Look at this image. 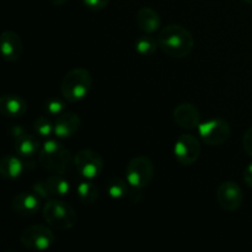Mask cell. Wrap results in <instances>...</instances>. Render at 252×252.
Returning <instances> with one entry per match:
<instances>
[{"instance_id": "1", "label": "cell", "mask_w": 252, "mask_h": 252, "mask_svg": "<svg viewBox=\"0 0 252 252\" xmlns=\"http://www.w3.org/2000/svg\"><path fill=\"white\" fill-rule=\"evenodd\" d=\"M157 41L162 53L175 59L186 58L194 48V38L191 31L177 24L162 27L158 33Z\"/></svg>"}, {"instance_id": "2", "label": "cell", "mask_w": 252, "mask_h": 252, "mask_svg": "<svg viewBox=\"0 0 252 252\" xmlns=\"http://www.w3.org/2000/svg\"><path fill=\"white\" fill-rule=\"evenodd\" d=\"M39 165L52 174L65 175L74 165V157L68 148L57 140H47L38 154Z\"/></svg>"}, {"instance_id": "3", "label": "cell", "mask_w": 252, "mask_h": 252, "mask_svg": "<svg viewBox=\"0 0 252 252\" xmlns=\"http://www.w3.org/2000/svg\"><path fill=\"white\" fill-rule=\"evenodd\" d=\"M44 221L57 230H70L78 223V214L71 204L57 198H49L42 209Z\"/></svg>"}, {"instance_id": "4", "label": "cell", "mask_w": 252, "mask_h": 252, "mask_svg": "<svg viewBox=\"0 0 252 252\" xmlns=\"http://www.w3.org/2000/svg\"><path fill=\"white\" fill-rule=\"evenodd\" d=\"M93 86V76L85 68H74L64 75L61 84L62 96L68 102H79L89 95Z\"/></svg>"}, {"instance_id": "5", "label": "cell", "mask_w": 252, "mask_h": 252, "mask_svg": "<svg viewBox=\"0 0 252 252\" xmlns=\"http://www.w3.org/2000/svg\"><path fill=\"white\" fill-rule=\"evenodd\" d=\"M20 243L26 250L42 252L48 250L54 245L56 235L48 226L33 224V225L27 226L21 231Z\"/></svg>"}, {"instance_id": "6", "label": "cell", "mask_w": 252, "mask_h": 252, "mask_svg": "<svg viewBox=\"0 0 252 252\" xmlns=\"http://www.w3.org/2000/svg\"><path fill=\"white\" fill-rule=\"evenodd\" d=\"M154 162L145 155L134 157L127 165L126 180L135 189H145L154 179Z\"/></svg>"}, {"instance_id": "7", "label": "cell", "mask_w": 252, "mask_h": 252, "mask_svg": "<svg viewBox=\"0 0 252 252\" xmlns=\"http://www.w3.org/2000/svg\"><path fill=\"white\" fill-rule=\"evenodd\" d=\"M197 129L202 142L211 147L223 145L224 143L228 142L231 134L230 125L223 118H212L206 122H202Z\"/></svg>"}, {"instance_id": "8", "label": "cell", "mask_w": 252, "mask_h": 252, "mask_svg": "<svg viewBox=\"0 0 252 252\" xmlns=\"http://www.w3.org/2000/svg\"><path fill=\"white\" fill-rule=\"evenodd\" d=\"M74 166L83 179L94 180L102 174L105 161L100 153L93 149H83L74 155Z\"/></svg>"}, {"instance_id": "9", "label": "cell", "mask_w": 252, "mask_h": 252, "mask_svg": "<svg viewBox=\"0 0 252 252\" xmlns=\"http://www.w3.org/2000/svg\"><path fill=\"white\" fill-rule=\"evenodd\" d=\"M201 142L196 135L181 134L175 143V158L184 166L193 165L201 157Z\"/></svg>"}, {"instance_id": "10", "label": "cell", "mask_w": 252, "mask_h": 252, "mask_svg": "<svg viewBox=\"0 0 252 252\" xmlns=\"http://www.w3.org/2000/svg\"><path fill=\"white\" fill-rule=\"evenodd\" d=\"M32 189L41 198H57L66 196L70 192V182L64 175L52 174L42 181L36 182Z\"/></svg>"}, {"instance_id": "11", "label": "cell", "mask_w": 252, "mask_h": 252, "mask_svg": "<svg viewBox=\"0 0 252 252\" xmlns=\"http://www.w3.org/2000/svg\"><path fill=\"white\" fill-rule=\"evenodd\" d=\"M216 198L219 207L225 212H236L244 202L241 187L234 181H224L218 186Z\"/></svg>"}, {"instance_id": "12", "label": "cell", "mask_w": 252, "mask_h": 252, "mask_svg": "<svg viewBox=\"0 0 252 252\" xmlns=\"http://www.w3.org/2000/svg\"><path fill=\"white\" fill-rule=\"evenodd\" d=\"M10 207L17 216L33 217L41 209V197L36 192H20L12 197Z\"/></svg>"}, {"instance_id": "13", "label": "cell", "mask_w": 252, "mask_h": 252, "mask_svg": "<svg viewBox=\"0 0 252 252\" xmlns=\"http://www.w3.org/2000/svg\"><path fill=\"white\" fill-rule=\"evenodd\" d=\"M174 121L180 128L186 130L197 129L201 125V111L191 102H182L175 107Z\"/></svg>"}, {"instance_id": "14", "label": "cell", "mask_w": 252, "mask_h": 252, "mask_svg": "<svg viewBox=\"0 0 252 252\" xmlns=\"http://www.w3.org/2000/svg\"><path fill=\"white\" fill-rule=\"evenodd\" d=\"M81 128V120L76 113L64 111L54 121V134L59 139L74 137Z\"/></svg>"}, {"instance_id": "15", "label": "cell", "mask_w": 252, "mask_h": 252, "mask_svg": "<svg viewBox=\"0 0 252 252\" xmlns=\"http://www.w3.org/2000/svg\"><path fill=\"white\" fill-rule=\"evenodd\" d=\"M0 48H1L2 58L5 61L14 63L22 57L24 53V44L19 33L14 31H4L0 38Z\"/></svg>"}, {"instance_id": "16", "label": "cell", "mask_w": 252, "mask_h": 252, "mask_svg": "<svg viewBox=\"0 0 252 252\" xmlns=\"http://www.w3.org/2000/svg\"><path fill=\"white\" fill-rule=\"evenodd\" d=\"M26 111L27 103L21 96L15 94H5L0 98V112L4 117L16 120L25 116Z\"/></svg>"}, {"instance_id": "17", "label": "cell", "mask_w": 252, "mask_h": 252, "mask_svg": "<svg viewBox=\"0 0 252 252\" xmlns=\"http://www.w3.org/2000/svg\"><path fill=\"white\" fill-rule=\"evenodd\" d=\"M135 22L137 26L143 33L152 34L160 29L161 19H160L159 12L155 9L149 6H143L138 10L135 15Z\"/></svg>"}, {"instance_id": "18", "label": "cell", "mask_w": 252, "mask_h": 252, "mask_svg": "<svg viewBox=\"0 0 252 252\" xmlns=\"http://www.w3.org/2000/svg\"><path fill=\"white\" fill-rule=\"evenodd\" d=\"M25 164L20 155H5L0 162V176L6 181H14L19 179L24 172Z\"/></svg>"}, {"instance_id": "19", "label": "cell", "mask_w": 252, "mask_h": 252, "mask_svg": "<svg viewBox=\"0 0 252 252\" xmlns=\"http://www.w3.org/2000/svg\"><path fill=\"white\" fill-rule=\"evenodd\" d=\"M42 145L39 144L38 139L34 135L29 133H22L21 135L15 138L14 149L17 155L21 158H32L34 155L39 154Z\"/></svg>"}, {"instance_id": "20", "label": "cell", "mask_w": 252, "mask_h": 252, "mask_svg": "<svg viewBox=\"0 0 252 252\" xmlns=\"http://www.w3.org/2000/svg\"><path fill=\"white\" fill-rule=\"evenodd\" d=\"M106 189L113 199H129L130 193L133 191V186H130L127 180H123L118 176H112L107 180Z\"/></svg>"}, {"instance_id": "21", "label": "cell", "mask_w": 252, "mask_h": 252, "mask_svg": "<svg viewBox=\"0 0 252 252\" xmlns=\"http://www.w3.org/2000/svg\"><path fill=\"white\" fill-rule=\"evenodd\" d=\"M76 194L81 203L85 206H91V204H95L100 197V189L97 185L93 182V180H86L78 185Z\"/></svg>"}, {"instance_id": "22", "label": "cell", "mask_w": 252, "mask_h": 252, "mask_svg": "<svg viewBox=\"0 0 252 252\" xmlns=\"http://www.w3.org/2000/svg\"><path fill=\"white\" fill-rule=\"evenodd\" d=\"M158 47L159 46H158L157 39L153 38L152 36H149V34L147 33H145L144 36H140L139 38L135 41V44H134L135 52L143 57H148L154 54Z\"/></svg>"}, {"instance_id": "23", "label": "cell", "mask_w": 252, "mask_h": 252, "mask_svg": "<svg viewBox=\"0 0 252 252\" xmlns=\"http://www.w3.org/2000/svg\"><path fill=\"white\" fill-rule=\"evenodd\" d=\"M33 130L42 138H48L54 134V123L47 116H39L33 122Z\"/></svg>"}, {"instance_id": "24", "label": "cell", "mask_w": 252, "mask_h": 252, "mask_svg": "<svg viewBox=\"0 0 252 252\" xmlns=\"http://www.w3.org/2000/svg\"><path fill=\"white\" fill-rule=\"evenodd\" d=\"M65 102L61 98L51 97L47 98L43 103V110L49 116H59L65 111Z\"/></svg>"}, {"instance_id": "25", "label": "cell", "mask_w": 252, "mask_h": 252, "mask_svg": "<svg viewBox=\"0 0 252 252\" xmlns=\"http://www.w3.org/2000/svg\"><path fill=\"white\" fill-rule=\"evenodd\" d=\"M84 5L93 11H101L108 6L110 0H83Z\"/></svg>"}, {"instance_id": "26", "label": "cell", "mask_w": 252, "mask_h": 252, "mask_svg": "<svg viewBox=\"0 0 252 252\" xmlns=\"http://www.w3.org/2000/svg\"><path fill=\"white\" fill-rule=\"evenodd\" d=\"M243 148L248 155L252 158V126L244 133L243 137Z\"/></svg>"}, {"instance_id": "27", "label": "cell", "mask_w": 252, "mask_h": 252, "mask_svg": "<svg viewBox=\"0 0 252 252\" xmlns=\"http://www.w3.org/2000/svg\"><path fill=\"white\" fill-rule=\"evenodd\" d=\"M244 182L246 184V186L252 189V162L244 170Z\"/></svg>"}, {"instance_id": "28", "label": "cell", "mask_w": 252, "mask_h": 252, "mask_svg": "<svg viewBox=\"0 0 252 252\" xmlns=\"http://www.w3.org/2000/svg\"><path fill=\"white\" fill-rule=\"evenodd\" d=\"M22 133H25V129L22 127H19V126H14V127L10 128V134H11L14 138L19 137V135H21Z\"/></svg>"}, {"instance_id": "29", "label": "cell", "mask_w": 252, "mask_h": 252, "mask_svg": "<svg viewBox=\"0 0 252 252\" xmlns=\"http://www.w3.org/2000/svg\"><path fill=\"white\" fill-rule=\"evenodd\" d=\"M48 1L51 2V4L53 5V6H62V5L65 4V2L68 1V0H48Z\"/></svg>"}, {"instance_id": "30", "label": "cell", "mask_w": 252, "mask_h": 252, "mask_svg": "<svg viewBox=\"0 0 252 252\" xmlns=\"http://www.w3.org/2000/svg\"><path fill=\"white\" fill-rule=\"evenodd\" d=\"M244 2H246V4H250V5H252V0H243Z\"/></svg>"}]
</instances>
